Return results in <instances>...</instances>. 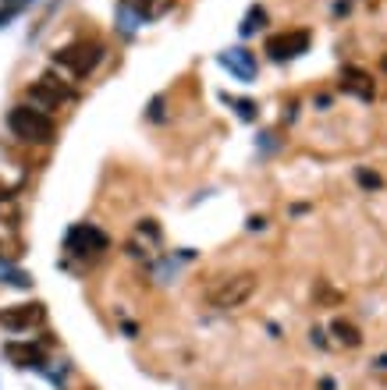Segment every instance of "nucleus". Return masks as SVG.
Instances as JSON below:
<instances>
[{"label":"nucleus","mask_w":387,"mask_h":390,"mask_svg":"<svg viewBox=\"0 0 387 390\" xmlns=\"http://www.w3.org/2000/svg\"><path fill=\"white\" fill-rule=\"evenodd\" d=\"M220 64L228 68L235 78H242V82H253L256 78V57L249 50H242V47L238 50H224L220 53Z\"/></svg>","instance_id":"11"},{"label":"nucleus","mask_w":387,"mask_h":390,"mask_svg":"<svg viewBox=\"0 0 387 390\" xmlns=\"http://www.w3.org/2000/svg\"><path fill=\"white\" fill-rule=\"evenodd\" d=\"M256 291V277L253 273H235V277H220L207 287V302L213 309H238L246 305Z\"/></svg>","instance_id":"1"},{"label":"nucleus","mask_w":387,"mask_h":390,"mask_svg":"<svg viewBox=\"0 0 387 390\" xmlns=\"http://www.w3.org/2000/svg\"><path fill=\"white\" fill-rule=\"evenodd\" d=\"M8 128L22 142H50L57 132L54 121L47 117V110H36V107H14L8 114Z\"/></svg>","instance_id":"2"},{"label":"nucleus","mask_w":387,"mask_h":390,"mask_svg":"<svg viewBox=\"0 0 387 390\" xmlns=\"http://www.w3.org/2000/svg\"><path fill=\"white\" fill-rule=\"evenodd\" d=\"M25 4H29V0H4V11H0V25L11 22V18H14L18 11H22Z\"/></svg>","instance_id":"15"},{"label":"nucleus","mask_w":387,"mask_h":390,"mask_svg":"<svg viewBox=\"0 0 387 390\" xmlns=\"http://www.w3.org/2000/svg\"><path fill=\"white\" fill-rule=\"evenodd\" d=\"M263 22H267V11H263V8L256 4V8H249V14H246V22L238 25V32H242V36H253Z\"/></svg>","instance_id":"13"},{"label":"nucleus","mask_w":387,"mask_h":390,"mask_svg":"<svg viewBox=\"0 0 387 390\" xmlns=\"http://www.w3.org/2000/svg\"><path fill=\"white\" fill-rule=\"evenodd\" d=\"M8 358L18 365V369H43L47 365V352H43V344H25V341H11L8 348Z\"/></svg>","instance_id":"10"},{"label":"nucleus","mask_w":387,"mask_h":390,"mask_svg":"<svg viewBox=\"0 0 387 390\" xmlns=\"http://www.w3.org/2000/svg\"><path fill=\"white\" fill-rule=\"evenodd\" d=\"M384 68H387V57H384Z\"/></svg>","instance_id":"19"},{"label":"nucleus","mask_w":387,"mask_h":390,"mask_svg":"<svg viewBox=\"0 0 387 390\" xmlns=\"http://www.w3.org/2000/svg\"><path fill=\"white\" fill-rule=\"evenodd\" d=\"M160 8H153V0H121L117 4V25L125 36H132L146 18H153Z\"/></svg>","instance_id":"8"},{"label":"nucleus","mask_w":387,"mask_h":390,"mask_svg":"<svg viewBox=\"0 0 387 390\" xmlns=\"http://www.w3.org/2000/svg\"><path fill=\"white\" fill-rule=\"evenodd\" d=\"M309 32L305 29H295V32H274L267 36V57L270 60H288V57H298L309 50Z\"/></svg>","instance_id":"5"},{"label":"nucleus","mask_w":387,"mask_h":390,"mask_svg":"<svg viewBox=\"0 0 387 390\" xmlns=\"http://www.w3.org/2000/svg\"><path fill=\"white\" fill-rule=\"evenodd\" d=\"M107 245H110L107 234L99 231V228H93V223H75V228L64 234V249H68L71 256H82V259L107 252Z\"/></svg>","instance_id":"3"},{"label":"nucleus","mask_w":387,"mask_h":390,"mask_svg":"<svg viewBox=\"0 0 387 390\" xmlns=\"http://www.w3.org/2000/svg\"><path fill=\"white\" fill-rule=\"evenodd\" d=\"M359 184H366V188H380V178L370 174V171H359Z\"/></svg>","instance_id":"16"},{"label":"nucleus","mask_w":387,"mask_h":390,"mask_svg":"<svg viewBox=\"0 0 387 390\" xmlns=\"http://www.w3.org/2000/svg\"><path fill=\"white\" fill-rule=\"evenodd\" d=\"M224 99L238 110L242 121H256V103H253V99H238V96H224Z\"/></svg>","instance_id":"14"},{"label":"nucleus","mask_w":387,"mask_h":390,"mask_svg":"<svg viewBox=\"0 0 387 390\" xmlns=\"http://www.w3.org/2000/svg\"><path fill=\"white\" fill-rule=\"evenodd\" d=\"M150 117H153V121L164 117V99H153V103H150Z\"/></svg>","instance_id":"17"},{"label":"nucleus","mask_w":387,"mask_h":390,"mask_svg":"<svg viewBox=\"0 0 387 390\" xmlns=\"http://www.w3.org/2000/svg\"><path fill=\"white\" fill-rule=\"evenodd\" d=\"M331 334H334L341 344H349V348H359V344H362L359 326H355V323H349V319H334V323H331Z\"/></svg>","instance_id":"12"},{"label":"nucleus","mask_w":387,"mask_h":390,"mask_svg":"<svg viewBox=\"0 0 387 390\" xmlns=\"http://www.w3.org/2000/svg\"><path fill=\"white\" fill-rule=\"evenodd\" d=\"M68 96H71V89L54 75H43L39 82H32V89H29V99H32L36 110H54L60 99H68Z\"/></svg>","instance_id":"6"},{"label":"nucleus","mask_w":387,"mask_h":390,"mask_svg":"<svg viewBox=\"0 0 387 390\" xmlns=\"http://www.w3.org/2000/svg\"><path fill=\"white\" fill-rule=\"evenodd\" d=\"M341 89H344V93H352L355 99H362V103H370V99L377 96L373 75H370V71H362V68H352V64L341 71Z\"/></svg>","instance_id":"9"},{"label":"nucleus","mask_w":387,"mask_h":390,"mask_svg":"<svg viewBox=\"0 0 387 390\" xmlns=\"http://www.w3.org/2000/svg\"><path fill=\"white\" fill-rule=\"evenodd\" d=\"M263 228H267V220H263V217H253L249 220V231H263Z\"/></svg>","instance_id":"18"},{"label":"nucleus","mask_w":387,"mask_h":390,"mask_svg":"<svg viewBox=\"0 0 387 390\" xmlns=\"http://www.w3.org/2000/svg\"><path fill=\"white\" fill-rule=\"evenodd\" d=\"M99 53H104V50H99L96 43H75V47H68V50H57L54 64L64 68V71L75 75V78H82V75H89V71L96 68Z\"/></svg>","instance_id":"4"},{"label":"nucleus","mask_w":387,"mask_h":390,"mask_svg":"<svg viewBox=\"0 0 387 390\" xmlns=\"http://www.w3.org/2000/svg\"><path fill=\"white\" fill-rule=\"evenodd\" d=\"M36 323H43V305H4L0 309V326L11 334L32 330Z\"/></svg>","instance_id":"7"}]
</instances>
